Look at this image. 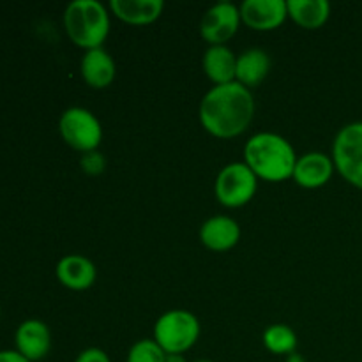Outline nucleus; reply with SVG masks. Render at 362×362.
<instances>
[{
  "label": "nucleus",
  "instance_id": "1",
  "mask_svg": "<svg viewBox=\"0 0 362 362\" xmlns=\"http://www.w3.org/2000/svg\"><path fill=\"white\" fill-rule=\"evenodd\" d=\"M255 117V99L239 81L214 85L200 103V122L218 138H235L250 127Z\"/></svg>",
  "mask_w": 362,
  "mask_h": 362
},
{
  "label": "nucleus",
  "instance_id": "2",
  "mask_svg": "<svg viewBox=\"0 0 362 362\" xmlns=\"http://www.w3.org/2000/svg\"><path fill=\"white\" fill-rule=\"evenodd\" d=\"M244 159L255 175L271 182L290 179L297 163L296 148L276 133L253 134L244 147Z\"/></svg>",
  "mask_w": 362,
  "mask_h": 362
},
{
  "label": "nucleus",
  "instance_id": "3",
  "mask_svg": "<svg viewBox=\"0 0 362 362\" xmlns=\"http://www.w3.org/2000/svg\"><path fill=\"white\" fill-rule=\"evenodd\" d=\"M64 27L80 48H101L110 34L108 9L98 0H73L64 11Z\"/></svg>",
  "mask_w": 362,
  "mask_h": 362
},
{
  "label": "nucleus",
  "instance_id": "4",
  "mask_svg": "<svg viewBox=\"0 0 362 362\" xmlns=\"http://www.w3.org/2000/svg\"><path fill=\"white\" fill-rule=\"evenodd\" d=\"M200 338V322L191 311L172 310L158 318L154 341L165 354H184Z\"/></svg>",
  "mask_w": 362,
  "mask_h": 362
},
{
  "label": "nucleus",
  "instance_id": "5",
  "mask_svg": "<svg viewBox=\"0 0 362 362\" xmlns=\"http://www.w3.org/2000/svg\"><path fill=\"white\" fill-rule=\"evenodd\" d=\"M332 161L346 182L362 189V120L339 129L332 144Z\"/></svg>",
  "mask_w": 362,
  "mask_h": 362
},
{
  "label": "nucleus",
  "instance_id": "6",
  "mask_svg": "<svg viewBox=\"0 0 362 362\" xmlns=\"http://www.w3.org/2000/svg\"><path fill=\"white\" fill-rule=\"evenodd\" d=\"M59 131L69 147L83 154L98 151L103 140V127L99 119L90 110L81 106H73L62 113L59 120Z\"/></svg>",
  "mask_w": 362,
  "mask_h": 362
},
{
  "label": "nucleus",
  "instance_id": "7",
  "mask_svg": "<svg viewBox=\"0 0 362 362\" xmlns=\"http://www.w3.org/2000/svg\"><path fill=\"white\" fill-rule=\"evenodd\" d=\"M258 177L246 163H230L216 177V198L225 207H243L255 197Z\"/></svg>",
  "mask_w": 362,
  "mask_h": 362
},
{
  "label": "nucleus",
  "instance_id": "8",
  "mask_svg": "<svg viewBox=\"0 0 362 362\" xmlns=\"http://www.w3.org/2000/svg\"><path fill=\"white\" fill-rule=\"evenodd\" d=\"M240 21L243 18L239 7L233 2L223 0L205 11L200 21V34L205 41L211 42V46L225 45L237 34Z\"/></svg>",
  "mask_w": 362,
  "mask_h": 362
},
{
  "label": "nucleus",
  "instance_id": "9",
  "mask_svg": "<svg viewBox=\"0 0 362 362\" xmlns=\"http://www.w3.org/2000/svg\"><path fill=\"white\" fill-rule=\"evenodd\" d=\"M14 346L25 359L37 362L45 359L52 349V332L48 325L37 318H30L18 325L14 332Z\"/></svg>",
  "mask_w": 362,
  "mask_h": 362
},
{
  "label": "nucleus",
  "instance_id": "10",
  "mask_svg": "<svg viewBox=\"0 0 362 362\" xmlns=\"http://www.w3.org/2000/svg\"><path fill=\"white\" fill-rule=\"evenodd\" d=\"M239 9L244 23L255 30L278 28L288 16L285 0H244Z\"/></svg>",
  "mask_w": 362,
  "mask_h": 362
},
{
  "label": "nucleus",
  "instance_id": "11",
  "mask_svg": "<svg viewBox=\"0 0 362 362\" xmlns=\"http://www.w3.org/2000/svg\"><path fill=\"white\" fill-rule=\"evenodd\" d=\"M334 173V161L324 152H308L297 158L292 179L306 189L325 186Z\"/></svg>",
  "mask_w": 362,
  "mask_h": 362
},
{
  "label": "nucleus",
  "instance_id": "12",
  "mask_svg": "<svg viewBox=\"0 0 362 362\" xmlns=\"http://www.w3.org/2000/svg\"><path fill=\"white\" fill-rule=\"evenodd\" d=\"M55 274L57 279L66 288L81 292V290H87L94 285L95 278H98V269H95V265L87 257H81V255H67V257L59 260Z\"/></svg>",
  "mask_w": 362,
  "mask_h": 362
},
{
  "label": "nucleus",
  "instance_id": "13",
  "mask_svg": "<svg viewBox=\"0 0 362 362\" xmlns=\"http://www.w3.org/2000/svg\"><path fill=\"white\" fill-rule=\"evenodd\" d=\"M200 239L205 247L212 251H228L239 243L240 226L228 216H214L200 228Z\"/></svg>",
  "mask_w": 362,
  "mask_h": 362
},
{
  "label": "nucleus",
  "instance_id": "14",
  "mask_svg": "<svg viewBox=\"0 0 362 362\" xmlns=\"http://www.w3.org/2000/svg\"><path fill=\"white\" fill-rule=\"evenodd\" d=\"M115 60L105 48L88 49L81 59V76L90 87H108L115 78Z\"/></svg>",
  "mask_w": 362,
  "mask_h": 362
},
{
  "label": "nucleus",
  "instance_id": "15",
  "mask_svg": "<svg viewBox=\"0 0 362 362\" xmlns=\"http://www.w3.org/2000/svg\"><path fill=\"white\" fill-rule=\"evenodd\" d=\"M271 71V57L262 48H250L237 57L235 81L251 88L258 87Z\"/></svg>",
  "mask_w": 362,
  "mask_h": 362
},
{
  "label": "nucleus",
  "instance_id": "16",
  "mask_svg": "<svg viewBox=\"0 0 362 362\" xmlns=\"http://www.w3.org/2000/svg\"><path fill=\"white\" fill-rule=\"evenodd\" d=\"M110 9L129 25H147L158 20L165 9L163 0H112Z\"/></svg>",
  "mask_w": 362,
  "mask_h": 362
},
{
  "label": "nucleus",
  "instance_id": "17",
  "mask_svg": "<svg viewBox=\"0 0 362 362\" xmlns=\"http://www.w3.org/2000/svg\"><path fill=\"white\" fill-rule=\"evenodd\" d=\"M237 55L225 45H212L204 53V71L216 85L235 81Z\"/></svg>",
  "mask_w": 362,
  "mask_h": 362
},
{
  "label": "nucleus",
  "instance_id": "18",
  "mask_svg": "<svg viewBox=\"0 0 362 362\" xmlns=\"http://www.w3.org/2000/svg\"><path fill=\"white\" fill-rule=\"evenodd\" d=\"M288 16L304 28H318L331 16L327 0H288Z\"/></svg>",
  "mask_w": 362,
  "mask_h": 362
},
{
  "label": "nucleus",
  "instance_id": "19",
  "mask_svg": "<svg viewBox=\"0 0 362 362\" xmlns=\"http://www.w3.org/2000/svg\"><path fill=\"white\" fill-rule=\"evenodd\" d=\"M264 345L274 356H290L297 349V334L290 325L274 324L265 329Z\"/></svg>",
  "mask_w": 362,
  "mask_h": 362
},
{
  "label": "nucleus",
  "instance_id": "20",
  "mask_svg": "<svg viewBox=\"0 0 362 362\" xmlns=\"http://www.w3.org/2000/svg\"><path fill=\"white\" fill-rule=\"evenodd\" d=\"M126 362H166V354L154 339H140L129 349Z\"/></svg>",
  "mask_w": 362,
  "mask_h": 362
},
{
  "label": "nucleus",
  "instance_id": "21",
  "mask_svg": "<svg viewBox=\"0 0 362 362\" xmlns=\"http://www.w3.org/2000/svg\"><path fill=\"white\" fill-rule=\"evenodd\" d=\"M80 166L85 173H88V175H99V173L105 172L106 159L99 151L85 152L80 159Z\"/></svg>",
  "mask_w": 362,
  "mask_h": 362
},
{
  "label": "nucleus",
  "instance_id": "22",
  "mask_svg": "<svg viewBox=\"0 0 362 362\" xmlns=\"http://www.w3.org/2000/svg\"><path fill=\"white\" fill-rule=\"evenodd\" d=\"M74 362H112V359H110L105 350L92 346V349H85L83 352L78 354Z\"/></svg>",
  "mask_w": 362,
  "mask_h": 362
},
{
  "label": "nucleus",
  "instance_id": "23",
  "mask_svg": "<svg viewBox=\"0 0 362 362\" xmlns=\"http://www.w3.org/2000/svg\"><path fill=\"white\" fill-rule=\"evenodd\" d=\"M0 362H30L16 350H0Z\"/></svg>",
  "mask_w": 362,
  "mask_h": 362
},
{
  "label": "nucleus",
  "instance_id": "24",
  "mask_svg": "<svg viewBox=\"0 0 362 362\" xmlns=\"http://www.w3.org/2000/svg\"><path fill=\"white\" fill-rule=\"evenodd\" d=\"M166 362H187L182 354H166Z\"/></svg>",
  "mask_w": 362,
  "mask_h": 362
},
{
  "label": "nucleus",
  "instance_id": "25",
  "mask_svg": "<svg viewBox=\"0 0 362 362\" xmlns=\"http://www.w3.org/2000/svg\"><path fill=\"white\" fill-rule=\"evenodd\" d=\"M285 362H306V359H304V357L300 356V354L293 352V354H290V356H286V361Z\"/></svg>",
  "mask_w": 362,
  "mask_h": 362
},
{
  "label": "nucleus",
  "instance_id": "26",
  "mask_svg": "<svg viewBox=\"0 0 362 362\" xmlns=\"http://www.w3.org/2000/svg\"><path fill=\"white\" fill-rule=\"evenodd\" d=\"M193 362H214V361H209V359H200V361H193Z\"/></svg>",
  "mask_w": 362,
  "mask_h": 362
},
{
  "label": "nucleus",
  "instance_id": "27",
  "mask_svg": "<svg viewBox=\"0 0 362 362\" xmlns=\"http://www.w3.org/2000/svg\"><path fill=\"white\" fill-rule=\"evenodd\" d=\"M0 318H2V304H0Z\"/></svg>",
  "mask_w": 362,
  "mask_h": 362
}]
</instances>
